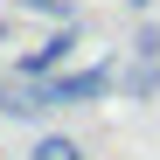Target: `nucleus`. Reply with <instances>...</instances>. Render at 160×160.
<instances>
[{"instance_id": "nucleus-1", "label": "nucleus", "mask_w": 160, "mask_h": 160, "mask_svg": "<svg viewBox=\"0 0 160 160\" xmlns=\"http://www.w3.org/2000/svg\"><path fill=\"white\" fill-rule=\"evenodd\" d=\"M112 91H118V70H112V63L42 77V98H49V112H56V104H91V98H112Z\"/></svg>"}, {"instance_id": "nucleus-2", "label": "nucleus", "mask_w": 160, "mask_h": 160, "mask_svg": "<svg viewBox=\"0 0 160 160\" xmlns=\"http://www.w3.org/2000/svg\"><path fill=\"white\" fill-rule=\"evenodd\" d=\"M77 56V21H63L56 35H42V49H28V56L14 63V77H28V84H42V77H56L63 63Z\"/></svg>"}, {"instance_id": "nucleus-3", "label": "nucleus", "mask_w": 160, "mask_h": 160, "mask_svg": "<svg viewBox=\"0 0 160 160\" xmlns=\"http://www.w3.org/2000/svg\"><path fill=\"white\" fill-rule=\"evenodd\" d=\"M42 112H49L42 84H28V77H14V70H0V118H42Z\"/></svg>"}, {"instance_id": "nucleus-4", "label": "nucleus", "mask_w": 160, "mask_h": 160, "mask_svg": "<svg viewBox=\"0 0 160 160\" xmlns=\"http://www.w3.org/2000/svg\"><path fill=\"white\" fill-rule=\"evenodd\" d=\"M118 91H125V98H153V91H160V63H132V70L118 77Z\"/></svg>"}, {"instance_id": "nucleus-5", "label": "nucleus", "mask_w": 160, "mask_h": 160, "mask_svg": "<svg viewBox=\"0 0 160 160\" xmlns=\"http://www.w3.org/2000/svg\"><path fill=\"white\" fill-rule=\"evenodd\" d=\"M28 160H84V146H77L70 132H42V139H35V153H28Z\"/></svg>"}, {"instance_id": "nucleus-6", "label": "nucleus", "mask_w": 160, "mask_h": 160, "mask_svg": "<svg viewBox=\"0 0 160 160\" xmlns=\"http://www.w3.org/2000/svg\"><path fill=\"white\" fill-rule=\"evenodd\" d=\"M132 56H139V63H160V28H153V21L132 35Z\"/></svg>"}, {"instance_id": "nucleus-7", "label": "nucleus", "mask_w": 160, "mask_h": 160, "mask_svg": "<svg viewBox=\"0 0 160 160\" xmlns=\"http://www.w3.org/2000/svg\"><path fill=\"white\" fill-rule=\"evenodd\" d=\"M125 7H132V14H146V7H153V0H125Z\"/></svg>"}]
</instances>
